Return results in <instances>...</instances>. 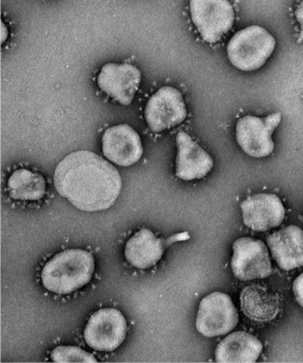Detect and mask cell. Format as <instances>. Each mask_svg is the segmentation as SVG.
Wrapping results in <instances>:
<instances>
[{
  "instance_id": "obj_1",
  "label": "cell",
  "mask_w": 303,
  "mask_h": 363,
  "mask_svg": "<svg viewBox=\"0 0 303 363\" xmlns=\"http://www.w3.org/2000/svg\"><path fill=\"white\" fill-rule=\"evenodd\" d=\"M55 189L84 211L107 210L122 189L119 171L90 151H77L60 162L54 175Z\"/></svg>"
},
{
  "instance_id": "obj_2",
  "label": "cell",
  "mask_w": 303,
  "mask_h": 363,
  "mask_svg": "<svg viewBox=\"0 0 303 363\" xmlns=\"http://www.w3.org/2000/svg\"><path fill=\"white\" fill-rule=\"evenodd\" d=\"M94 272V259L90 252L69 249L56 255L45 264L41 281L48 291L70 294L89 283Z\"/></svg>"
},
{
  "instance_id": "obj_3",
  "label": "cell",
  "mask_w": 303,
  "mask_h": 363,
  "mask_svg": "<svg viewBox=\"0 0 303 363\" xmlns=\"http://www.w3.org/2000/svg\"><path fill=\"white\" fill-rule=\"evenodd\" d=\"M276 48V40L269 31L257 26L238 31L228 41V58L243 72H253L265 65Z\"/></svg>"
},
{
  "instance_id": "obj_4",
  "label": "cell",
  "mask_w": 303,
  "mask_h": 363,
  "mask_svg": "<svg viewBox=\"0 0 303 363\" xmlns=\"http://www.w3.org/2000/svg\"><path fill=\"white\" fill-rule=\"evenodd\" d=\"M190 16L207 43L220 41L233 27L235 13L228 0H189Z\"/></svg>"
},
{
  "instance_id": "obj_5",
  "label": "cell",
  "mask_w": 303,
  "mask_h": 363,
  "mask_svg": "<svg viewBox=\"0 0 303 363\" xmlns=\"http://www.w3.org/2000/svg\"><path fill=\"white\" fill-rule=\"evenodd\" d=\"M281 120L280 113H273L265 118L243 116L236 125V140L239 147L250 157L270 156L275 149L272 135Z\"/></svg>"
},
{
  "instance_id": "obj_6",
  "label": "cell",
  "mask_w": 303,
  "mask_h": 363,
  "mask_svg": "<svg viewBox=\"0 0 303 363\" xmlns=\"http://www.w3.org/2000/svg\"><path fill=\"white\" fill-rule=\"evenodd\" d=\"M238 323V313L230 296L213 292L201 301L196 327L203 336L213 337L231 333Z\"/></svg>"
},
{
  "instance_id": "obj_7",
  "label": "cell",
  "mask_w": 303,
  "mask_h": 363,
  "mask_svg": "<svg viewBox=\"0 0 303 363\" xmlns=\"http://www.w3.org/2000/svg\"><path fill=\"white\" fill-rule=\"evenodd\" d=\"M128 333V323L114 308L98 310L88 320L84 330L86 343L94 350L112 352L121 347Z\"/></svg>"
},
{
  "instance_id": "obj_8",
  "label": "cell",
  "mask_w": 303,
  "mask_h": 363,
  "mask_svg": "<svg viewBox=\"0 0 303 363\" xmlns=\"http://www.w3.org/2000/svg\"><path fill=\"white\" fill-rule=\"evenodd\" d=\"M233 251L231 269L238 279H263L272 274L269 251L260 240L249 238L236 240Z\"/></svg>"
},
{
  "instance_id": "obj_9",
  "label": "cell",
  "mask_w": 303,
  "mask_h": 363,
  "mask_svg": "<svg viewBox=\"0 0 303 363\" xmlns=\"http://www.w3.org/2000/svg\"><path fill=\"white\" fill-rule=\"evenodd\" d=\"M144 116L155 133L182 124L187 118V108L181 91L172 86L160 88L148 101Z\"/></svg>"
},
{
  "instance_id": "obj_10",
  "label": "cell",
  "mask_w": 303,
  "mask_h": 363,
  "mask_svg": "<svg viewBox=\"0 0 303 363\" xmlns=\"http://www.w3.org/2000/svg\"><path fill=\"white\" fill-rule=\"evenodd\" d=\"M142 80V74L136 66L109 63L99 73L97 84L104 91L119 104L128 106L132 104Z\"/></svg>"
},
{
  "instance_id": "obj_11",
  "label": "cell",
  "mask_w": 303,
  "mask_h": 363,
  "mask_svg": "<svg viewBox=\"0 0 303 363\" xmlns=\"http://www.w3.org/2000/svg\"><path fill=\"white\" fill-rule=\"evenodd\" d=\"M101 142L105 157L119 167H131L143 157L142 140L136 130L128 125L107 129Z\"/></svg>"
},
{
  "instance_id": "obj_12",
  "label": "cell",
  "mask_w": 303,
  "mask_h": 363,
  "mask_svg": "<svg viewBox=\"0 0 303 363\" xmlns=\"http://www.w3.org/2000/svg\"><path fill=\"white\" fill-rule=\"evenodd\" d=\"M243 220L246 227L255 231H267L278 227L285 218L281 200L272 194H258L241 203Z\"/></svg>"
},
{
  "instance_id": "obj_13",
  "label": "cell",
  "mask_w": 303,
  "mask_h": 363,
  "mask_svg": "<svg viewBox=\"0 0 303 363\" xmlns=\"http://www.w3.org/2000/svg\"><path fill=\"white\" fill-rule=\"evenodd\" d=\"M177 157L175 174L182 181H194L206 177L214 167L212 157L185 132L176 137Z\"/></svg>"
},
{
  "instance_id": "obj_14",
  "label": "cell",
  "mask_w": 303,
  "mask_h": 363,
  "mask_svg": "<svg viewBox=\"0 0 303 363\" xmlns=\"http://www.w3.org/2000/svg\"><path fill=\"white\" fill-rule=\"evenodd\" d=\"M273 259L284 270L303 267V231L296 225L282 228L268 236Z\"/></svg>"
},
{
  "instance_id": "obj_15",
  "label": "cell",
  "mask_w": 303,
  "mask_h": 363,
  "mask_svg": "<svg viewBox=\"0 0 303 363\" xmlns=\"http://www.w3.org/2000/svg\"><path fill=\"white\" fill-rule=\"evenodd\" d=\"M241 305L243 313L255 322H271L280 311L278 296L259 284L249 285L242 291Z\"/></svg>"
},
{
  "instance_id": "obj_16",
  "label": "cell",
  "mask_w": 303,
  "mask_h": 363,
  "mask_svg": "<svg viewBox=\"0 0 303 363\" xmlns=\"http://www.w3.org/2000/svg\"><path fill=\"white\" fill-rule=\"evenodd\" d=\"M163 253V241L147 228L136 233L126 242L125 248L128 262L140 269H149L157 265Z\"/></svg>"
},
{
  "instance_id": "obj_17",
  "label": "cell",
  "mask_w": 303,
  "mask_h": 363,
  "mask_svg": "<svg viewBox=\"0 0 303 363\" xmlns=\"http://www.w3.org/2000/svg\"><path fill=\"white\" fill-rule=\"evenodd\" d=\"M263 352V345L253 335L238 331L228 335L216 350L217 362H255Z\"/></svg>"
},
{
  "instance_id": "obj_18",
  "label": "cell",
  "mask_w": 303,
  "mask_h": 363,
  "mask_svg": "<svg viewBox=\"0 0 303 363\" xmlns=\"http://www.w3.org/2000/svg\"><path fill=\"white\" fill-rule=\"evenodd\" d=\"M45 186L43 176L27 169L13 172L8 182L9 196L16 200H40L45 196Z\"/></svg>"
},
{
  "instance_id": "obj_19",
  "label": "cell",
  "mask_w": 303,
  "mask_h": 363,
  "mask_svg": "<svg viewBox=\"0 0 303 363\" xmlns=\"http://www.w3.org/2000/svg\"><path fill=\"white\" fill-rule=\"evenodd\" d=\"M55 362H97L94 355L77 347H58L51 352Z\"/></svg>"
},
{
  "instance_id": "obj_20",
  "label": "cell",
  "mask_w": 303,
  "mask_h": 363,
  "mask_svg": "<svg viewBox=\"0 0 303 363\" xmlns=\"http://www.w3.org/2000/svg\"><path fill=\"white\" fill-rule=\"evenodd\" d=\"M292 291H294L296 301L303 308V273L294 280Z\"/></svg>"
},
{
  "instance_id": "obj_21",
  "label": "cell",
  "mask_w": 303,
  "mask_h": 363,
  "mask_svg": "<svg viewBox=\"0 0 303 363\" xmlns=\"http://www.w3.org/2000/svg\"><path fill=\"white\" fill-rule=\"evenodd\" d=\"M295 18L299 26V38L303 40V0L295 10Z\"/></svg>"
},
{
  "instance_id": "obj_22",
  "label": "cell",
  "mask_w": 303,
  "mask_h": 363,
  "mask_svg": "<svg viewBox=\"0 0 303 363\" xmlns=\"http://www.w3.org/2000/svg\"><path fill=\"white\" fill-rule=\"evenodd\" d=\"M9 37V30L8 27H6L4 23L1 24V43H4V42L8 40Z\"/></svg>"
}]
</instances>
